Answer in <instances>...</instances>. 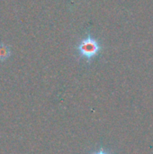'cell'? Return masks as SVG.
Listing matches in <instances>:
<instances>
[{"label": "cell", "mask_w": 153, "mask_h": 154, "mask_svg": "<svg viewBox=\"0 0 153 154\" xmlns=\"http://www.w3.org/2000/svg\"><path fill=\"white\" fill-rule=\"evenodd\" d=\"M77 55L87 63L92 62L103 50L101 42L89 32L77 43L75 47Z\"/></svg>", "instance_id": "6da1fadb"}, {"label": "cell", "mask_w": 153, "mask_h": 154, "mask_svg": "<svg viewBox=\"0 0 153 154\" xmlns=\"http://www.w3.org/2000/svg\"><path fill=\"white\" fill-rule=\"evenodd\" d=\"M12 55V51L9 45L0 42V62L6 61Z\"/></svg>", "instance_id": "7a4b0ae2"}, {"label": "cell", "mask_w": 153, "mask_h": 154, "mask_svg": "<svg viewBox=\"0 0 153 154\" xmlns=\"http://www.w3.org/2000/svg\"><path fill=\"white\" fill-rule=\"evenodd\" d=\"M93 154H109V153H108V152H107L106 151H105L104 149H102V148H101V149H100L99 151H97V152H94Z\"/></svg>", "instance_id": "3957f363"}]
</instances>
